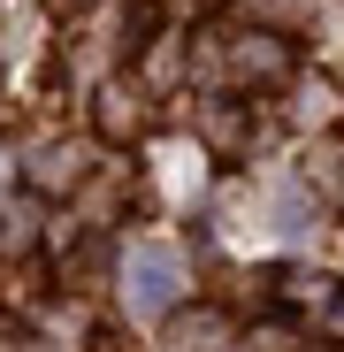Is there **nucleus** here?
Instances as JSON below:
<instances>
[{
    "mask_svg": "<svg viewBox=\"0 0 344 352\" xmlns=\"http://www.w3.org/2000/svg\"><path fill=\"white\" fill-rule=\"evenodd\" d=\"M168 276H176V268H168L161 253H146V261H138V307H161L168 291H176V283H168Z\"/></svg>",
    "mask_w": 344,
    "mask_h": 352,
    "instance_id": "nucleus-1",
    "label": "nucleus"
}]
</instances>
